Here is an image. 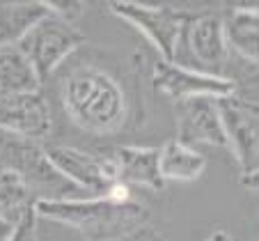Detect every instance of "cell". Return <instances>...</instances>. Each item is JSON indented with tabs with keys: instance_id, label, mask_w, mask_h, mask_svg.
I'll use <instances>...</instances> for the list:
<instances>
[{
	"instance_id": "obj_24",
	"label": "cell",
	"mask_w": 259,
	"mask_h": 241,
	"mask_svg": "<svg viewBox=\"0 0 259 241\" xmlns=\"http://www.w3.org/2000/svg\"><path fill=\"white\" fill-rule=\"evenodd\" d=\"M204 241H234V239H232L230 232H225V230H215V232H211V234L206 236Z\"/></svg>"
},
{
	"instance_id": "obj_11",
	"label": "cell",
	"mask_w": 259,
	"mask_h": 241,
	"mask_svg": "<svg viewBox=\"0 0 259 241\" xmlns=\"http://www.w3.org/2000/svg\"><path fill=\"white\" fill-rule=\"evenodd\" d=\"M181 39H186L188 51L197 60L202 71L223 76L220 71L225 69L227 60H230V49H227L225 34H223L220 14H209V12L195 14L186 23Z\"/></svg>"
},
{
	"instance_id": "obj_22",
	"label": "cell",
	"mask_w": 259,
	"mask_h": 241,
	"mask_svg": "<svg viewBox=\"0 0 259 241\" xmlns=\"http://www.w3.org/2000/svg\"><path fill=\"white\" fill-rule=\"evenodd\" d=\"M241 186L250 188V191H259V168H254L252 172L241 175Z\"/></svg>"
},
{
	"instance_id": "obj_17",
	"label": "cell",
	"mask_w": 259,
	"mask_h": 241,
	"mask_svg": "<svg viewBox=\"0 0 259 241\" xmlns=\"http://www.w3.org/2000/svg\"><path fill=\"white\" fill-rule=\"evenodd\" d=\"M34 197L19 175L0 166V218L12 225H19L34 209Z\"/></svg>"
},
{
	"instance_id": "obj_3",
	"label": "cell",
	"mask_w": 259,
	"mask_h": 241,
	"mask_svg": "<svg viewBox=\"0 0 259 241\" xmlns=\"http://www.w3.org/2000/svg\"><path fill=\"white\" fill-rule=\"evenodd\" d=\"M0 166H5L28 186L34 200H80L90 197L62 177L49 161L44 145L0 133Z\"/></svg>"
},
{
	"instance_id": "obj_6",
	"label": "cell",
	"mask_w": 259,
	"mask_h": 241,
	"mask_svg": "<svg viewBox=\"0 0 259 241\" xmlns=\"http://www.w3.org/2000/svg\"><path fill=\"white\" fill-rule=\"evenodd\" d=\"M232 156L241 166V175L259 168V103L239 94L215 99Z\"/></svg>"
},
{
	"instance_id": "obj_7",
	"label": "cell",
	"mask_w": 259,
	"mask_h": 241,
	"mask_svg": "<svg viewBox=\"0 0 259 241\" xmlns=\"http://www.w3.org/2000/svg\"><path fill=\"white\" fill-rule=\"evenodd\" d=\"M154 90H158L161 94L170 97L172 101L179 99H191V97H230L236 94V83L234 78L227 76H215L206 74L202 69H193L179 62H156L152 74Z\"/></svg>"
},
{
	"instance_id": "obj_16",
	"label": "cell",
	"mask_w": 259,
	"mask_h": 241,
	"mask_svg": "<svg viewBox=\"0 0 259 241\" xmlns=\"http://www.w3.org/2000/svg\"><path fill=\"white\" fill-rule=\"evenodd\" d=\"M41 90L39 76L19 46H0V97Z\"/></svg>"
},
{
	"instance_id": "obj_19",
	"label": "cell",
	"mask_w": 259,
	"mask_h": 241,
	"mask_svg": "<svg viewBox=\"0 0 259 241\" xmlns=\"http://www.w3.org/2000/svg\"><path fill=\"white\" fill-rule=\"evenodd\" d=\"M7 241H39L37 239V214H34V209L14 227V232Z\"/></svg>"
},
{
	"instance_id": "obj_14",
	"label": "cell",
	"mask_w": 259,
	"mask_h": 241,
	"mask_svg": "<svg viewBox=\"0 0 259 241\" xmlns=\"http://www.w3.org/2000/svg\"><path fill=\"white\" fill-rule=\"evenodd\" d=\"M204 156L177 138L158 147V172L163 182H193L204 172Z\"/></svg>"
},
{
	"instance_id": "obj_2",
	"label": "cell",
	"mask_w": 259,
	"mask_h": 241,
	"mask_svg": "<svg viewBox=\"0 0 259 241\" xmlns=\"http://www.w3.org/2000/svg\"><path fill=\"white\" fill-rule=\"evenodd\" d=\"M37 218H49L80 232L88 241H106L131 234L147 225V209L140 202H115L106 195L80 200H37Z\"/></svg>"
},
{
	"instance_id": "obj_20",
	"label": "cell",
	"mask_w": 259,
	"mask_h": 241,
	"mask_svg": "<svg viewBox=\"0 0 259 241\" xmlns=\"http://www.w3.org/2000/svg\"><path fill=\"white\" fill-rule=\"evenodd\" d=\"M106 241H165V236L152 225H142L131 234L117 236V239H106Z\"/></svg>"
},
{
	"instance_id": "obj_1",
	"label": "cell",
	"mask_w": 259,
	"mask_h": 241,
	"mask_svg": "<svg viewBox=\"0 0 259 241\" xmlns=\"http://www.w3.org/2000/svg\"><path fill=\"white\" fill-rule=\"evenodd\" d=\"M60 103L73 127L92 136L122 133L131 117L119 76L99 60H80L60 78Z\"/></svg>"
},
{
	"instance_id": "obj_18",
	"label": "cell",
	"mask_w": 259,
	"mask_h": 241,
	"mask_svg": "<svg viewBox=\"0 0 259 241\" xmlns=\"http://www.w3.org/2000/svg\"><path fill=\"white\" fill-rule=\"evenodd\" d=\"M46 7H49V14L58 16V19L67 21V23L73 25V21L78 19V16H83L85 12V3H78V0H64V3H46Z\"/></svg>"
},
{
	"instance_id": "obj_13",
	"label": "cell",
	"mask_w": 259,
	"mask_h": 241,
	"mask_svg": "<svg viewBox=\"0 0 259 241\" xmlns=\"http://www.w3.org/2000/svg\"><path fill=\"white\" fill-rule=\"evenodd\" d=\"M220 21L230 53L259 69V5L230 7L220 14Z\"/></svg>"
},
{
	"instance_id": "obj_4",
	"label": "cell",
	"mask_w": 259,
	"mask_h": 241,
	"mask_svg": "<svg viewBox=\"0 0 259 241\" xmlns=\"http://www.w3.org/2000/svg\"><path fill=\"white\" fill-rule=\"evenodd\" d=\"M110 12L131 23L154 49L163 62H177L184 28L195 14L165 5H140V3H110Z\"/></svg>"
},
{
	"instance_id": "obj_21",
	"label": "cell",
	"mask_w": 259,
	"mask_h": 241,
	"mask_svg": "<svg viewBox=\"0 0 259 241\" xmlns=\"http://www.w3.org/2000/svg\"><path fill=\"white\" fill-rule=\"evenodd\" d=\"M236 94H239V97H243V99H248V101L259 103V71H254V74L248 76L243 83H239Z\"/></svg>"
},
{
	"instance_id": "obj_12",
	"label": "cell",
	"mask_w": 259,
	"mask_h": 241,
	"mask_svg": "<svg viewBox=\"0 0 259 241\" xmlns=\"http://www.w3.org/2000/svg\"><path fill=\"white\" fill-rule=\"evenodd\" d=\"M113 179L124 186H142L149 191H163L165 182L158 172V147H145V145H126L115 149L110 156Z\"/></svg>"
},
{
	"instance_id": "obj_23",
	"label": "cell",
	"mask_w": 259,
	"mask_h": 241,
	"mask_svg": "<svg viewBox=\"0 0 259 241\" xmlns=\"http://www.w3.org/2000/svg\"><path fill=\"white\" fill-rule=\"evenodd\" d=\"M14 227L16 225H12V223H7V221H3L0 218V241H7L12 236V232H14Z\"/></svg>"
},
{
	"instance_id": "obj_5",
	"label": "cell",
	"mask_w": 259,
	"mask_h": 241,
	"mask_svg": "<svg viewBox=\"0 0 259 241\" xmlns=\"http://www.w3.org/2000/svg\"><path fill=\"white\" fill-rule=\"evenodd\" d=\"M83 44H88V37L78 28L49 14L25 34L19 49L25 53V58L34 67V74L39 76L44 85L55 74V69L67 58H71Z\"/></svg>"
},
{
	"instance_id": "obj_10",
	"label": "cell",
	"mask_w": 259,
	"mask_h": 241,
	"mask_svg": "<svg viewBox=\"0 0 259 241\" xmlns=\"http://www.w3.org/2000/svg\"><path fill=\"white\" fill-rule=\"evenodd\" d=\"M175 124L179 143L188 147L209 145V147H223L230 152L213 97H191L175 101Z\"/></svg>"
},
{
	"instance_id": "obj_9",
	"label": "cell",
	"mask_w": 259,
	"mask_h": 241,
	"mask_svg": "<svg viewBox=\"0 0 259 241\" xmlns=\"http://www.w3.org/2000/svg\"><path fill=\"white\" fill-rule=\"evenodd\" d=\"M44 152L55 170L90 197L106 195L115 184L108 158L69 145H44Z\"/></svg>"
},
{
	"instance_id": "obj_15",
	"label": "cell",
	"mask_w": 259,
	"mask_h": 241,
	"mask_svg": "<svg viewBox=\"0 0 259 241\" xmlns=\"http://www.w3.org/2000/svg\"><path fill=\"white\" fill-rule=\"evenodd\" d=\"M49 16L46 3H3L0 5V46H19L25 34Z\"/></svg>"
},
{
	"instance_id": "obj_8",
	"label": "cell",
	"mask_w": 259,
	"mask_h": 241,
	"mask_svg": "<svg viewBox=\"0 0 259 241\" xmlns=\"http://www.w3.org/2000/svg\"><path fill=\"white\" fill-rule=\"evenodd\" d=\"M0 133L41 143L53 133V110L41 90L0 97Z\"/></svg>"
}]
</instances>
